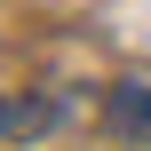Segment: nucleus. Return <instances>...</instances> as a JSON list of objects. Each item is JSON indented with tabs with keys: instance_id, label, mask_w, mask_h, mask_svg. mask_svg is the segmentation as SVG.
<instances>
[{
	"instance_id": "1",
	"label": "nucleus",
	"mask_w": 151,
	"mask_h": 151,
	"mask_svg": "<svg viewBox=\"0 0 151 151\" xmlns=\"http://www.w3.org/2000/svg\"><path fill=\"white\" fill-rule=\"evenodd\" d=\"M104 119H111V135L151 143V80H119V88H111V104H104Z\"/></svg>"
},
{
	"instance_id": "2",
	"label": "nucleus",
	"mask_w": 151,
	"mask_h": 151,
	"mask_svg": "<svg viewBox=\"0 0 151 151\" xmlns=\"http://www.w3.org/2000/svg\"><path fill=\"white\" fill-rule=\"evenodd\" d=\"M56 119V104L48 96H24V104H0V135H40Z\"/></svg>"
}]
</instances>
